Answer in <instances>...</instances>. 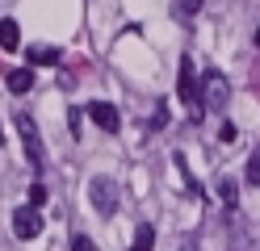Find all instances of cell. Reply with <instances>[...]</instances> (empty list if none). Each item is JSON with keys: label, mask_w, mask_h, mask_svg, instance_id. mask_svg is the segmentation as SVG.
<instances>
[{"label": "cell", "mask_w": 260, "mask_h": 251, "mask_svg": "<svg viewBox=\"0 0 260 251\" xmlns=\"http://www.w3.org/2000/svg\"><path fill=\"white\" fill-rule=\"evenodd\" d=\"M118 180H109V176H96L92 184H88V201H92V209L101 213V218H113L118 213Z\"/></svg>", "instance_id": "1"}, {"label": "cell", "mask_w": 260, "mask_h": 251, "mask_svg": "<svg viewBox=\"0 0 260 251\" xmlns=\"http://www.w3.org/2000/svg\"><path fill=\"white\" fill-rule=\"evenodd\" d=\"M17 134H21V147H25V155H29V163L34 167H42V134H38V126H34V117H17Z\"/></svg>", "instance_id": "2"}, {"label": "cell", "mask_w": 260, "mask_h": 251, "mask_svg": "<svg viewBox=\"0 0 260 251\" xmlns=\"http://www.w3.org/2000/svg\"><path fill=\"white\" fill-rule=\"evenodd\" d=\"M13 234H17V239H38L42 234V213L34 205H21L13 213Z\"/></svg>", "instance_id": "3"}, {"label": "cell", "mask_w": 260, "mask_h": 251, "mask_svg": "<svg viewBox=\"0 0 260 251\" xmlns=\"http://www.w3.org/2000/svg\"><path fill=\"white\" fill-rule=\"evenodd\" d=\"M88 117H92V126L105 130V134H118V130H122V117H118V109H113L109 100H92V105H88Z\"/></svg>", "instance_id": "4"}, {"label": "cell", "mask_w": 260, "mask_h": 251, "mask_svg": "<svg viewBox=\"0 0 260 251\" xmlns=\"http://www.w3.org/2000/svg\"><path fill=\"white\" fill-rule=\"evenodd\" d=\"M222 100H226V80L222 76H206V84H198V105L222 109Z\"/></svg>", "instance_id": "5"}, {"label": "cell", "mask_w": 260, "mask_h": 251, "mask_svg": "<svg viewBox=\"0 0 260 251\" xmlns=\"http://www.w3.org/2000/svg\"><path fill=\"white\" fill-rule=\"evenodd\" d=\"M176 96L185 105H198V76H193V59H181V80H176Z\"/></svg>", "instance_id": "6"}, {"label": "cell", "mask_w": 260, "mask_h": 251, "mask_svg": "<svg viewBox=\"0 0 260 251\" xmlns=\"http://www.w3.org/2000/svg\"><path fill=\"white\" fill-rule=\"evenodd\" d=\"M17 46H21V29H17L13 17H5L0 21V50H17Z\"/></svg>", "instance_id": "7"}, {"label": "cell", "mask_w": 260, "mask_h": 251, "mask_svg": "<svg viewBox=\"0 0 260 251\" xmlns=\"http://www.w3.org/2000/svg\"><path fill=\"white\" fill-rule=\"evenodd\" d=\"M29 88H34V71H29V67L9 71V92H13V96H21V92H29Z\"/></svg>", "instance_id": "8"}, {"label": "cell", "mask_w": 260, "mask_h": 251, "mask_svg": "<svg viewBox=\"0 0 260 251\" xmlns=\"http://www.w3.org/2000/svg\"><path fill=\"white\" fill-rule=\"evenodd\" d=\"M218 201H222L226 209H235V205H239V184H235L231 176H226V180H218Z\"/></svg>", "instance_id": "9"}, {"label": "cell", "mask_w": 260, "mask_h": 251, "mask_svg": "<svg viewBox=\"0 0 260 251\" xmlns=\"http://www.w3.org/2000/svg\"><path fill=\"white\" fill-rule=\"evenodd\" d=\"M25 59H29V63H38V67H46V63H59V50H55V46H29V50H25Z\"/></svg>", "instance_id": "10"}, {"label": "cell", "mask_w": 260, "mask_h": 251, "mask_svg": "<svg viewBox=\"0 0 260 251\" xmlns=\"http://www.w3.org/2000/svg\"><path fill=\"white\" fill-rule=\"evenodd\" d=\"M151 243H155V230L143 222V226L135 230V247H130V251H151Z\"/></svg>", "instance_id": "11"}, {"label": "cell", "mask_w": 260, "mask_h": 251, "mask_svg": "<svg viewBox=\"0 0 260 251\" xmlns=\"http://www.w3.org/2000/svg\"><path fill=\"white\" fill-rule=\"evenodd\" d=\"M168 126V105H155V113H151V130H164Z\"/></svg>", "instance_id": "12"}, {"label": "cell", "mask_w": 260, "mask_h": 251, "mask_svg": "<svg viewBox=\"0 0 260 251\" xmlns=\"http://www.w3.org/2000/svg\"><path fill=\"white\" fill-rule=\"evenodd\" d=\"M248 184H260V155L248 159Z\"/></svg>", "instance_id": "13"}, {"label": "cell", "mask_w": 260, "mask_h": 251, "mask_svg": "<svg viewBox=\"0 0 260 251\" xmlns=\"http://www.w3.org/2000/svg\"><path fill=\"white\" fill-rule=\"evenodd\" d=\"M42 201H46V189H42V184H34V189H29V205H34V209H38V205H42Z\"/></svg>", "instance_id": "14"}, {"label": "cell", "mask_w": 260, "mask_h": 251, "mask_svg": "<svg viewBox=\"0 0 260 251\" xmlns=\"http://www.w3.org/2000/svg\"><path fill=\"white\" fill-rule=\"evenodd\" d=\"M72 251H92V239H88V234H76V239H72Z\"/></svg>", "instance_id": "15"}, {"label": "cell", "mask_w": 260, "mask_h": 251, "mask_svg": "<svg viewBox=\"0 0 260 251\" xmlns=\"http://www.w3.org/2000/svg\"><path fill=\"white\" fill-rule=\"evenodd\" d=\"M235 134H239V130H235L231 122H222V130H218V138H222V142H235Z\"/></svg>", "instance_id": "16"}, {"label": "cell", "mask_w": 260, "mask_h": 251, "mask_svg": "<svg viewBox=\"0 0 260 251\" xmlns=\"http://www.w3.org/2000/svg\"><path fill=\"white\" fill-rule=\"evenodd\" d=\"M68 126H72V134H80V109H72V113H68Z\"/></svg>", "instance_id": "17"}, {"label": "cell", "mask_w": 260, "mask_h": 251, "mask_svg": "<svg viewBox=\"0 0 260 251\" xmlns=\"http://www.w3.org/2000/svg\"><path fill=\"white\" fill-rule=\"evenodd\" d=\"M181 251H198V243H189V239H185V243H181Z\"/></svg>", "instance_id": "18"}, {"label": "cell", "mask_w": 260, "mask_h": 251, "mask_svg": "<svg viewBox=\"0 0 260 251\" xmlns=\"http://www.w3.org/2000/svg\"><path fill=\"white\" fill-rule=\"evenodd\" d=\"M0 147H5V126H0Z\"/></svg>", "instance_id": "19"}]
</instances>
